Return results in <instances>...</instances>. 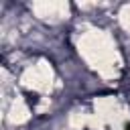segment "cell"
Returning <instances> with one entry per match:
<instances>
[{
	"label": "cell",
	"mask_w": 130,
	"mask_h": 130,
	"mask_svg": "<svg viewBox=\"0 0 130 130\" xmlns=\"http://www.w3.org/2000/svg\"><path fill=\"white\" fill-rule=\"evenodd\" d=\"M126 130H130V128H126Z\"/></svg>",
	"instance_id": "obj_1"
}]
</instances>
